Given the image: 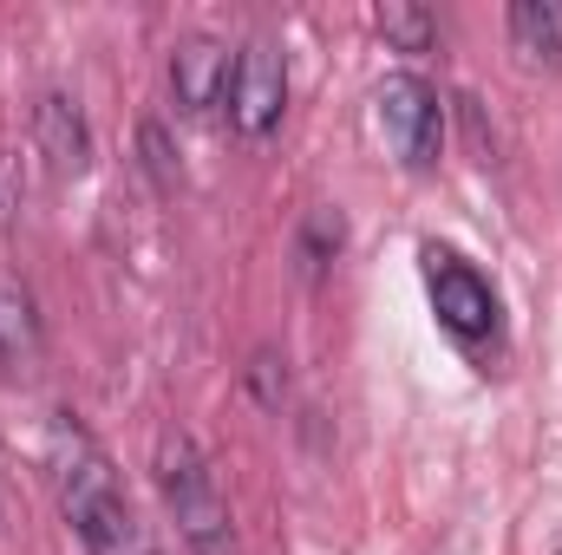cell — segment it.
<instances>
[{"instance_id": "6da1fadb", "label": "cell", "mask_w": 562, "mask_h": 555, "mask_svg": "<svg viewBox=\"0 0 562 555\" xmlns=\"http://www.w3.org/2000/svg\"><path fill=\"white\" fill-rule=\"evenodd\" d=\"M53 484H59L66 523L79 530V543L92 555H125L138 543V517L125 503L112 457L86 438V424H72V412L53 418Z\"/></svg>"}, {"instance_id": "7a4b0ae2", "label": "cell", "mask_w": 562, "mask_h": 555, "mask_svg": "<svg viewBox=\"0 0 562 555\" xmlns=\"http://www.w3.org/2000/svg\"><path fill=\"white\" fill-rule=\"evenodd\" d=\"M157 490L183 530L190 555H236V523H229V503L203 464V451L190 444V431H164L157 438Z\"/></svg>"}, {"instance_id": "3957f363", "label": "cell", "mask_w": 562, "mask_h": 555, "mask_svg": "<svg viewBox=\"0 0 562 555\" xmlns=\"http://www.w3.org/2000/svg\"><path fill=\"white\" fill-rule=\"evenodd\" d=\"M373 105H380V132L393 144V157H400L406 170H431V163H438V138H445L438 92L425 86L419 72H393Z\"/></svg>"}, {"instance_id": "277c9868", "label": "cell", "mask_w": 562, "mask_h": 555, "mask_svg": "<svg viewBox=\"0 0 562 555\" xmlns=\"http://www.w3.org/2000/svg\"><path fill=\"white\" fill-rule=\"evenodd\" d=\"M281 105H288V59L269 39H249L236 53V79H229V118L243 138H269L281 125Z\"/></svg>"}, {"instance_id": "5b68a950", "label": "cell", "mask_w": 562, "mask_h": 555, "mask_svg": "<svg viewBox=\"0 0 562 555\" xmlns=\"http://www.w3.org/2000/svg\"><path fill=\"white\" fill-rule=\"evenodd\" d=\"M425 287H431V307H438V320L458 333V340H484L491 327H497V294H491V281L477 275V269H464L458 256H438V249H425Z\"/></svg>"}, {"instance_id": "8992f818", "label": "cell", "mask_w": 562, "mask_h": 555, "mask_svg": "<svg viewBox=\"0 0 562 555\" xmlns=\"http://www.w3.org/2000/svg\"><path fill=\"white\" fill-rule=\"evenodd\" d=\"M229 79H236V59H229L223 39H210V33L177 39V53H170V92H177L183 112H216L229 99Z\"/></svg>"}, {"instance_id": "52a82bcc", "label": "cell", "mask_w": 562, "mask_h": 555, "mask_svg": "<svg viewBox=\"0 0 562 555\" xmlns=\"http://www.w3.org/2000/svg\"><path fill=\"white\" fill-rule=\"evenodd\" d=\"M33 132H40V150L53 157L59 177H79V170L92 163V132H86V118H79V105H72L66 92H46V99H40Z\"/></svg>"}, {"instance_id": "ba28073f", "label": "cell", "mask_w": 562, "mask_h": 555, "mask_svg": "<svg viewBox=\"0 0 562 555\" xmlns=\"http://www.w3.org/2000/svg\"><path fill=\"white\" fill-rule=\"evenodd\" d=\"M510 46L524 53V66L562 72V0H517L510 7Z\"/></svg>"}, {"instance_id": "9c48e42d", "label": "cell", "mask_w": 562, "mask_h": 555, "mask_svg": "<svg viewBox=\"0 0 562 555\" xmlns=\"http://www.w3.org/2000/svg\"><path fill=\"white\" fill-rule=\"evenodd\" d=\"M40 347V314H33V294L13 275H0V360H26Z\"/></svg>"}, {"instance_id": "30bf717a", "label": "cell", "mask_w": 562, "mask_h": 555, "mask_svg": "<svg viewBox=\"0 0 562 555\" xmlns=\"http://www.w3.org/2000/svg\"><path fill=\"white\" fill-rule=\"evenodd\" d=\"M380 33H386L400 53H431V46H438V13H425L413 0H393V7H380Z\"/></svg>"}, {"instance_id": "8fae6325", "label": "cell", "mask_w": 562, "mask_h": 555, "mask_svg": "<svg viewBox=\"0 0 562 555\" xmlns=\"http://www.w3.org/2000/svg\"><path fill=\"white\" fill-rule=\"evenodd\" d=\"M144 163H150V177H157V183H170V177H177V170H170V150H164V132H157V125H144Z\"/></svg>"}, {"instance_id": "7c38bea8", "label": "cell", "mask_w": 562, "mask_h": 555, "mask_svg": "<svg viewBox=\"0 0 562 555\" xmlns=\"http://www.w3.org/2000/svg\"><path fill=\"white\" fill-rule=\"evenodd\" d=\"M13 203H20V183H13V163H7V157H0V216H7V209H13Z\"/></svg>"}]
</instances>
